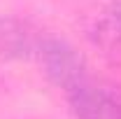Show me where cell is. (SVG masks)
Returning <instances> with one entry per match:
<instances>
[{
	"label": "cell",
	"mask_w": 121,
	"mask_h": 119,
	"mask_svg": "<svg viewBox=\"0 0 121 119\" xmlns=\"http://www.w3.org/2000/svg\"><path fill=\"white\" fill-rule=\"evenodd\" d=\"M35 59L40 61L49 82L63 91H70L72 87L89 79L84 56L77 51V47H72L63 37H51V35L42 37Z\"/></svg>",
	"instance_id": "cell-1"
},
{
	"label": "cell",
	"mask_w": 121,
	"mask_h": 119,
	"mask_svg": "<svg viewBox=\"0 0 121 119\" xmlns=\"http://www.w3.org/2000/svg\"><path fill=\"white\" fill-rule=\"evenodd\" d=\"M42 35L16 16H0V56L9 61H28L37 56Z\"/></svg>",
	"instance_id": "cell-2"
},
{
	"label": "cell",
	"mask_w": 121,
	"mask_h": 119,
	"mask_svg": "<svg viewBox=\"0 0 121 119\" xmlns=\"http://www.w3.org/2000/svg\"><path fill=\"white\" fill-rule=\"evenodd\" d=\"M89 33L93 37V42L100 45L103 49H107V51L121 49V26H119V21L114 19V14L109 9H105L100 16L93 19Z\"/></svg>",
	"instance_id": "cell-3"
},
{
	"label": "cell",
	"mask_w": 121,
	"mask_h": 119,
	"mask_svg": "<svg viewBox=\"0 0 121 119\" xmlns=\"http://www.w3.org/2000/svg\"><path fill=\"white\" fill-rule=\"evenodd\" d=\"M107 9L114 14V19L119 21V26H121V0H109V7Z\"/></svg>",
	"instance_id": "cell-4"
}]
</instances>
